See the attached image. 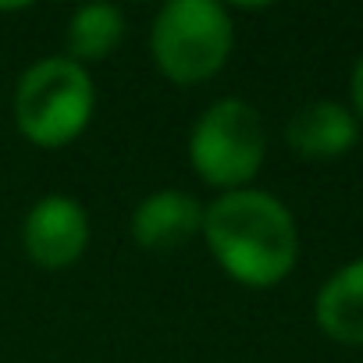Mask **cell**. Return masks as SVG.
<instances>
[{
	"label": "cell",
	"instance_id": "6da1fadb",
	"mask_svg": "<svg viewBox=\"0 0 363 363\" xmlns=\"http://www.w3.org/2000/svg\"><path fill=\"white\" fill-rule=\"evenodd\" d=\"M203 239L214 260L242 285L281 281L299 257L289 207L264 189H232L203 211Z\"/></svg>",
	"mask_w": 363,
	"mask_h": 363
},
{
	"label": "cell",
	"instance_id": "7a4b0ae2",
	"mask_svg": "<svg viewBox=\"0 0 363 363\" xmlns=\"http://www.w3.org/2000/svg\"><path fill=\"white\" fill-rule=\"evenodd\" d=\"M232 36V18L214 0H171L153 18L150 50L160 75L193 86L225 68Z\"/></svg>",
	"mask_w": 363,
	"mask_h": 363
},
{
	"label": "cell",
	"instance_id": "3957f363",
	"mask_svg": "<svg viewBox=\"0 0 363 363\" xmlns=\"http://www.w3.org/2000/svg\"><path fill=\"white\" fill-rule=\"evenodd\" d=\"M93 79L72 57H43L18 79L15 125L36 146L72 143L93 118Z\"/></svg>",
	"mask_w": 363,
	"mask_h": 363
},
{
	"label": "cell",
	"instance_id": "277c9868",
	"mask_svg": "<svg viewBox=\"0 0 363 363\" xmlns=\"http://www.w3.org/2000/svg\"><path fill=\"white\" fill-rule=\"evenodd\" d=\"M267 157V128L253 104L218 100L211 104L189 135V160L207 186L246 189V182L260 171Z\"/></svg>",
	"mask_w": 363,
	"mask_h": 363
},
{
	"label": "cell",
	"instance_id": "5b68a950",
	"mask_svg": "<svg viewBox=\"0 0 363 363\" xmlns=\"http://www.w3.org/2000/svg\"><path fill=\"white\" fill-rule=\"evenodd\" d=\"M22 242L33 264L47 271L72 267L89 246V218L72 196H43L22 225Z\"/></svg>",
	"mask_w": 363,
	"mask_h": 363
},
{
	"label": "cell",
	"instance_id": "8992f818",
	"mask_svg": "<svg viewBox=\"0 0 363 363\" xmlns=\"http://www.w3.org/2000/svg\"><path fill=\"white\" fill-rule=\"evenodd\" d=\"M200 232H203V207L186 189L150 193L132 214V239L150 253L178 250Z\"/></svg>",
	"mask_w": 363,
	"mask_h": 363
},
{
	"label": "cell",
	"instance_id": "52a82bcc",
	"mask_svg": "<svg viewBox=\"0 0 363 363\" xmlns=\"http://www.w3.org/2000/svg\"><path fill=\"white\" fill-rule=\"evenodd\" d=\"M356 135H359L356 114L338 100H313V104L299 107L285 125L289 146L299 157H313V160L345 153L356 143Z\"/></svg>",
	"mask_w": 363,
	"mask_h": 363
},
{
	"label": "cell",
	"instance_id": "ba28073f",
	"mask_svg": "<svg viewBox=\"0 0 363 363\" xmlns=\"http://www.w3.org/2000/svg\"><path fill=\"white\" fill-rule=\"evenodd\" d=\"M317 324L342 345H363V260L338 267L317 292Z\"/></svg>",
	"mask_w": 363,
	"mask_h": 363
},
{
	"label": "cell",
	"instance_id": "9c48e42d",
	"mask_svg": "<svg viewBox=\"0 0 363 363\" xmlns=\"http://www.w3.org/2000/svg\"><path fill=\"white\" fill-rule=\"evenodd\" d=\"M125 36V15L114 4H86L68 22V57L86 68V61H104L118 50Z\"/></svg>",
	"mask_w": 363,
	"mask_h": 363
},
{
	"label": "cell",
	"instance_id": "30bf717a",
	"mask_svg": "<svg viewBox=\"0 0 363 363\" xmlns=\"http://www.w3.org/2000/svg\"><path fill=\"white\" fill-rule=\"evenodd\" d=\"M349 93H352V111H356V118H363V54H359V61H356V68H352Z\"/></svg>",
	"mask_w": 363,
	"mask_h": 363
}]
</instances>
